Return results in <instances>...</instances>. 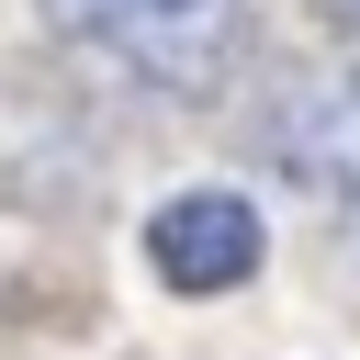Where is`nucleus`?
<instances>
[{"label":"nucleus","instance_id":"7ed1b4c3","mask_svg":"<svg viewBox=\"0 0 360 360\" xmlns=\"http://www.w3.org/2000/svg\"><path fill=\"white\" fill-rule=\"evenodd\" d=\"M259 259H270V225L225 180H191L146 214V270L169 292H236V281H259Z\"/></svg>","mask_w":360,"mask_h":360},{"label":"nucleus","instance_id":"f257e3e1","mask_svg":"<svg viewBox=\"0 0 360 360\" xmlns=\"http://www.w3.org/2000/svg\"><path fill=\"white\" fill-rule=\"evenodd\" d=\"M45 22L158 101H225L259 56L248 0H45Z\"/></svg>","mask_w":360,"mask_h":360},{"label":"nucleus","instance_id":"f03ea898","mask_svg":"<svg viewBox=\"0 0 360 360\" xmlns=\"http://www.w3.org/2000/svg\"><path fill=\"white\" fill-rule=\"evenodd\" d=\"M270 158H281V180H292L326 225L360 236V56H349V68H315V79L270 112Z\"/></svg>","mask_w":360,"mask_h":360},{"label":"nucleus","instance_id":"20e7f679","mask_svg":"<svg viewBox=\"0 0 360 360\" xmlns=\"http://www.w3.org/2000/svg\"><path fill=\"white\" fill-rule=\"evenodd\" d=\"M326 11H338V22H360V0H326Z\"/></svg>","mask_w":360,"mask_h":360}]
</instances>
